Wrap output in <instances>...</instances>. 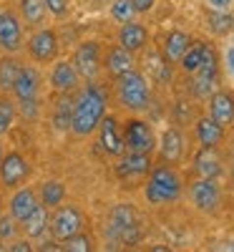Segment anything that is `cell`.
<instances>
[{
  "label": "cell",
  "instance_id": "cell-1",
  "mask_svg": "<svg viewBox=\"0 0 234 252\" xmlns=\"http://www.w3.org/2000/svg\"><path fill=\"white\" fill-rule=\"evenodd\" d=\"M106 111H109V91H106V86L96 78L86 81L73 96V114H71L68 131L76 139H88L91 134H96Z\"/></svg>",
  "mask_w": 234,
  "mask_h": 252
},
{
  "label": "cell",
  "instance_id": "cell-2",
  "mask_svg": "<svg viewBox=\"0 0 234 252\" xmlns=\"http://www.w3.org/2000/svg\"><path fill=\"white\" fill-rule=\"evenodd\" d=\"M184 192V179L174 169L172 164H161L151 166V172L146 177L144 184V197L151 207H164V204H174Z\"/></svg>",
  "mask_w": 234,
  "mask_h": 252
},
{
  "label": "cell",
  "instance_id": "cell-3",
  "mask_svg": "<svg viewBox=\"0 0 234 252\" xmlns=\"http://www.w3.org/2000/svg\"><path fill=\"white\" fill-rule=\"evenodd\" d=\"M116 96L126 111L144 114L151 106V83H148V76L139 68L118 76L116 78Z\"/></svg>",
  "mask_w": 234,
  "mask_h": 252
},
{
  "label": "cell",
  "instance_id": "cell-4",
  "mask_svg": "<svg viewBox=\"0 0 234 252\" xmlns=\"http://www.w3.org/2000/svg\"><path fill=\"white\" fill-rule=\"evenodd\" d=\"M109 232L121 245H136L141 240V222L131 204H116L109 215Z\"/></svg>",
  "mask_w": 234,
  "mask_h": 252
},
{
  "label": "cell",
  "instance_id": "cell-5",
  "mask_svg": "<svg viewBox=\"0 0 234 252\" xmlns=\"http://www.w3.org/2000/svg\"><path fill=\"white\" fill-rule=\"evenodd\" d=\"M83 227H86V217H83L81 209L76 204H60V207H56V212L51 215L48 232L53 235L56 242H66L68 237L83 232Z\"/></svg>",
  "mask_w": 234,
  "mask_h": 252
},
{
  "label": "cell",
  "instance_id": "cell-6",
  "mask_svg": "<svg viewBox=\"0 0 234 252\" xmlns=\"http://www.w3.org/2000/svg\"><path fill=\"white\" fill-rule=\"evenodd\" d=\"M217 89H219V56L214 46H209L202 68L191 73V94H194V98H209Z\"/></svg>",
  "mask_w": 234,
  "mask_h": 252
},
{
  "label": "cell",
  "instance_id": "cell-7",
  "mask_svg": "<svg viewBox=\"0 0 234 252\" xmlns=\"http://www.w3.org/2000/svg\"><path fill=\"white\" fill-rule=\"evenodd\" d=\"M123 141H126V149L129 152H144V154H151L156 149V134L151 129V124L134 116L123 124Z\"/></svg>",
  "mask_w": 234,
  "mask_h": 252
},
{
  "label": "cell",
  "instance_id": "cell-8",
  "mask_svg": "<svg viewBox=\"0 0 234 252\" xmlns=\"http://www.w3.org/2000/svg\"><path fill=\"white\" fill-rule=\"evenodd\" d=\"M73 68L78 71V76L83 81H93L103 66V56H101V43L98 40H83L78 43V48L73 51Z\"/></svg>",
  "mask_w": 234,
  "mask_h": 252
},
{
  "label": "cell",
  "instance_id": "cell-9",
  "mask_svg": "<svg viewBox=\"0 0 234 252\" xmlns=\"http://www.w3.org/2000/svg\"><path fill=\"white\" fill-rule=\"evenodd\" d=\"M189 199L194 204V209H199L204 215H211V212H217L219 204H222V187H219L217 179L199 177L189 187Z\"/></svg>",
  "mask_w": 234,
  "mask_h": 252
},
{
  "label": "cell",
  "instance_id": "cell-10",
  "mask_svg": "<svg viewBox=\"0 0 234 252\" xmlns=\"http://www.w3.org/2000/svg\"><path fill=\"white\" fill-rule=\"evenodd\" d=\"M98 144H101V149H103V154L106 157H121L123 152H126V141H123V126H121V121L114 116V114H109L106 111V116L101 119V124H98Z\"/></svg>",
  "mask_w": 234,
  "mask_h": 252
},
{
  "label": "cell",
  "instance_id": "cell-11",
  "mask_svg": "<svg viewBox=\"0 0 234 252\" xmlns=\"http://www.w3.org/2000/svg\"><path fill=\"white\" fill-rule=\"evenodd\" d=\"M114 172L123 182H139V179L148 177V172H151V154L129 152V149H126L121 157H116Z\"/></svg>",
  "mask_w": 234,
  "mask_h": 252
},
{
  "label": "cell",
  "instance_id": "cell-12",
  "mask_svg": "<svg viewBox=\"0 0 234 252\" xmlns=\"http://www.w3.org/2000/svg\"><path fill=\"white\" fill-rule=\"evenodd\" d=\"M26 48L33 63H51L58 58V35L53 28H35V33L28 38Z\"/></svg>",
  "mask_w": 234,
  "mask_h": 252
},
{
  "label": "cell",
  "instance_id": "cell-13",
  "mask_svg": "<svg viewBox=\"0 0 234 252\" xmlns=\"http://www.w3.org/2000/svg\"><path fill=\"white\" fill-rule=\"evenodd\" d=\"M28 177H30V164L23 154H18V152L3 154V159H0V184L5 189L23 187Z\"/></svg>",
  "mask_w": 234,
  "mask_h": 252
},
{
  "label": "cell",
  "instance_id": "cell-14",
  "mask_svg": "<svg viewBox=\"0 0 234 252\" xmlns=\"http://www.w3.org/2000/svg\"><path fill=\"white\" fill-rule=\"evenodd\" d=\"M26 46L23 40V20H20L13 10L0 13V51L15 56L20 48Z\"/></svg>",
  "mask_w": 234,
  "mask_h": 252
},
{
  "label": "cell",
  "instance_id": "cell-15",
  "mask_svg": "<svg viewBox=\"0 0 234 252\" xmlns=\"http://www.w3.org/2000/svg\"><path fill=\"white\" fill-rule=\"evenodd\" d=\"M40 89H43V73L33 63H23L20 73L13 83V96L15 101H28V98H40Z\"/></svg>",
  "mask_w": 234,
  "mask_h": 252
},
{
  "label": "cell",
  "instance_id": "cell-16",
  "mask_svg": "<svg viewBox=\"0 0 234 252\" xmlns=\"http://www.w3.org/2000/svg\"><path fill=\"white\" fill-rule=\"evenodd\" d=\"M156 146H159V154H161L164 164H179L186 154V136L179 126H169V129H164Z\"/></svg>",
  "mask_w": 234,
  "mask_h": 252
},
{
  "label": "cell",
  "instance_id": "cell-17",
  "mask_svg": "<svg viewBox=\"0 0 234 252\" xmlns=\"http://www.w3.org/2000/svg\"><path fill=\"white\" fill-rule=\"evenodd\" d=\"M81 83V76L78 71L73 68L71 61H56L53 68L48 73V86L56 91V94H73Z\"/></svg>",
  "mask_w": 234,
  "mask_h": 252
},
{
  "label": "cell",
  "instance_id": "cell-18",
  "mask_svg": "<svg viewBox=\"0 0 234 252\" xmlns=\"http://www.w3.org/2000/svg\"><path fill=\"white\" fill-rule=\"evenodd\" d=\"M118 46L131 51L134 56L141 53L148 46V28L144 23H136V20H129L118 28Z\"/></svg>",
  "mask_w": 234,
  "mask_h": 252
},
{
  "label": "cell",
  "instance_id": "cell-19",
  "mask_svg": "<svg viewBox=\"0 0 234 252\" xmlns=\"http://www.w3.org/2000/svg\"><path fill=\"white\" fill-rule=\"evenodd\" d=\"M209 116L214 119L219 126L229 129L234 124V94L229 91H214L209 96Z\"/></svg>",
  "mask_w": 234,
  "mask_h": 252
},
{
  "label": "cell",
  "instance_id": "cell-20",
  "mask_svg": "<svg viewBox=\"0 0 234 252\" xmlns=\"http://www.w3.org/2000/svg\"><path fill=\"white\" fill-rule=\"evenodd\" d=\"M38 204V197H35V192L30 187H18L15 192L10 194V199H8V215L20 224L30 212H33V207Z\"/></svg>",
  "mask_w": 234,
  "mask_h": 252
},
{
  "label": "cell",
  "instance_id": "cell-21",
  "mask_svg": "<svg viewBox=\"0 0 234 252\" xmlns=\"http://www.w3.org/2000/svg\"><path fill=\"white\" fill-rule=\"evenodd\" d=\"M224 126H219L211 116H199L194 121V136L199 141V146L204 149H211V146H219L224 141Z\"/></svg>",
  "mask_w": 234,
  "mask_h": 252
},
{
  "label": "cell",
  "instance_id": "cell-22",
  "mask_svg": "<svg viewBox=\"0 0 234 252\" xmlns=\"http://www.w3.org/2000/svg\"><path fill=\"white\" fill-rule=\"evenodd\" d=\"M194 172L206 179H219L224 174V164H222V157L217 154V146H211V149L202 146L199 154L194 157Z\"/></svg>",
  "mask_w": 234,
  "mask_h": 252
},
{
  "label": "cell",
  "instance_id": "cell-23",
  "mask_svg": "<svg viewBox=\"0 0 234 252\" xmlns=\"http://www.w3.org/2000/svg\"><path fill=\"white\" fill-rule=\"evenodd\" d=\"M103 68L114 78H118V76L136 68V58H134L131 51H126L121 46H114V48H109V53H106V58H103Z\"/></svg>",
  "mask_w": 234,
  "mask_h": 252
},
{
  "label": "cell",
  "instance_id": "cell-24",
  "mask_svg": "<svg viewBox=\"0 0 234 252\" xmlns=\"http://www.w3.org/2000/svg\"><path fill=\"white\" fill-rule=\"evenodd\" d=\"M48 222H51V209L43 204V202H38L33 207V212L20 222L23 224V232L30 237V240H38V237H43L48 232Z\"/></svg>",
  "mask_w": 234,
  "mask_h": 252
},
{
  "label": "cell",
  "instance_id": "cell-25",
  "mask_svg": "<svg viewBox=\"0 0 234 252\" xmlns=\"http://www.w3.org/2000/svg\"><path fill=\"white\" fill-rule=\"evenodd\" d=\"M189 46H191V38H189L184 31H172V33L164 38V51H161V53H164V58L174 66V63L181 61V56L186 53Z\"/></svg>",
  "mask_w": 234,
  "mask_h": 252
},
{
  "label": "cell",
  "instance_id": "cell-26",
  "mask_svg": "<svg viewBox=\"0 0 234 252\" xmlns=\"http://www.w3.org/2000/svg\"><path fill=\"white\" fill-rule=\"evenodd\" d=\"M18 5H20V20H23L26 26L30 28H43L46 23V3L43 0H18Z\"/></svg>",
  "mask_w": 234,
  "mask_h": 252
},
{
  "label": "cell",
  "instance_id": "cell-27",
  "mask_svg": "<svg viewBox=\"0 0 234 252\" xmlns=\"http://www.w3.org/2000/svg\"><path fill=\"white\" fill-rule=\"evenodd\" d=\"M206 51H209V43H191L189 48H186V53L181 56V61L176 63V66L186 73V76H191V73H197L199 68H202V63H204V58H206Z\"/></svg>",
  "mask_w": 234,
  "mask_h": 252
},
{
  "label": "cell",
  "instance_id": "cell-28",
  "mask_svg": "<svg viewBox=\"0 0 234 252\" xmlns=\"http://www.w3.org/2000/svg\"><path fill=\"white\" fill-rule=\"evenodd\" d=\"M71 114H73V96L71 94H60L53 109V131H68L71 126Z\"/></svg>",
  "mask_w": 234,
  "mask_h": 252
},
{
  "label": "cell",
  "instance_id": "cell-29",
  "mask_svg": "<svg viewBox=\"0 0 234 252\" xmlns=\"http://www.w3.org/2000/svg\"><path fill=\"white\" fill-rule=\"evenodd\" d=\"M20 63L15 56H3L0 58V94H10L13 91V83H15V78H18V73H20Z\"/></svg>",
  "mask_w": 234,
  "mask_h": 252
},
{
  "label": "cell",
  "instance_id": "cell-30",
  "mask_svg": "<svg viewBox=\"0 0 234 252\" xmlns=\"http://www.w3.org/2000/svg\"><path fill=\"white\" fill-rule=\"evenodd\" d=\"M40 202H43L48 209H56L66 202V184L60 179H48L40 187Z\"/></svg>",
  "mask_w": 234,
  "mask_h": 252
},
{
  "label": "cell",
  "instance_id": "cell-31",
  "mask_svg": "<svg viewBox=\"0 0 234 252\" xmlns=\"http://www.w3.org/2000/svg\"><path fill=\"white\" fill-rule=\"evenodd\" d=\"M206 26H209L211 35L227 38L234 31V18L229 15V10H209L206 13Z\"/></svg>",
  "mask_w": 234,
  "mask_h": 252
},
{
  "label": "cell",
  "instance_id": "cell-32",
  "mask_svg": "<svg viewBox=\"0 0 234 252\" xmlns=\"http://www.w3.org/2000/svg\"><path fill=\"white\" fill-rule=\"evenodd\" d=\"M146 71L151 73V78L154 81H159V83H164V81H169L172 78V63H169L166 58H164V53H156V51H151L146 56Z\"/></svg>",
  "mask_w": 234,
  "mask_h": 252
},
{
  "label": "cell",
  "instance_id": "cell-33",
  "mask_svg": "<svg viewBox=\"0 0 234 252\" xmlns=\"http://www.w3.org/2000/svg\"><path fill=\"white\" fill-rule=\"evenodd\" d=\"M15 116H18L15 101H13L8 94H0V136H5V134L13 129Z\"/></svg>",
  "mask_w": 234,
  "mask_h": 252
},
{
  "label": "cell",
  "instance_id": "cell-34",
  "mask_svg": "<svg viewBox=\"0 0 234 252\" xmlns=\"http://www.w3.org/2000/svg\"><path fill=\"white\" fill-rule=\"evenodd\" d=\"M109 15H111L114 23H121V26H123V23H129V20H134L139 13H136L134 0H114Z\"/></svg>",
  "mask_w": 234,
  "mask_h": 252
},
{
  "label": "cell",
  "instance_id": "cell-35",
  "mask_svg": "<svg viewBox=\"0 0 234 252\" xmlns=\"http://www.w3.org/2000/svg\"><path fill=\"white\" fill-rule=\"evenodd\" d=\"M66 250H71V252H91L93 250V242H91V237L78 232V235H73V237L66 240Z\"/></svg>",
  "mask_w": 234,
  "mask_h": 252
},
{
  "label": "cell",
  "instance_id": "cell-36",
  "mask_svg": "<svg viewBox=\"0 0 234 252\" xmlns=\"http://www.w3.org/2000/svg\"><path fill=\"white\" fill-rule=\"evenodd\" d=\"M18 103V114L20 116H26L28 121H33V119H38L40 116V106H38V98H28V101H15Z\"/></svg>",
  "mask_w": 234,
  "mask_h": 252
},
{
  "label": "cell",
  "instance_id": "cell-37",
  "mask_svg": "<svg viewBox=\"0 0 234 252\" xmlns=\"http://www.w3.org/2000/svg\"><path fill=\"white\" fill-rule=\"evenodd\" d=\"M18 232V222L10 215H0V242L3 240H13Z\"/></svg>",
  "mask_w": 234,
  "mask_h": 252
},
{
  "label": "cell",
  "instance_id": "cell-38",
  "mask_svg": "<svg viewBox=\"0 0 234 252\" xmlns=\"http://www.w3.org/2000/svg\"><path fill=\"white\" fill-rule=\"evenodd\" d=\"M43 3H46V8L53 18H66L68 15V0H43Z\"/></svg>",
  "mask_w": 234,
  "mask_h": 252
},
{
  "label": "cell",
  "instance_id": "cell-39",
  "mask_svg": "<svg viewBox=\"0 0 234 252\" xmlns=\"http://www.w3.org/2000/svg\"><path fill=\"white\" fill-rule=\"evenodd\" d=\"M224 68H227V76L234 81V43L227 46V51H224Z\"/></svg>",
  "mask_w": 234,
  "mask_h": 252
},
{
  "label": "cell",
  "instance_id": "cell-40",
  "mask_svg": "<svg viewBox=\"0 0 234 252\" xmlns=\"http://www.w3.org/2000/svg\"><path fill=\"white\" fill-rule=\"evenodd\" d=\"M234 0H206L209 10H229Z\"/></svg>",
  "mask_w": 234,
  "mask_h": 252
},
{
  "label": "cell",
  "instance_id": "cell-41",
  "mask_svg": "<svg viewBox=\"0 0 234 252\" xmlns=\"http://www.w3.org/2000/svg\"><path fill=\"white\" fill-rule=\"evenodd\" d=\"M134 5H136V13H148V10H154L156 5V0H134Z\"/></svg>",
  "mask_w": 234,
  "mask_h": 252
},
{
  "label": "cell",
  "instance_id": "cell-42",
  "mask_svg": "<svg viewBox=\"0 0 234 252\" xmlns=\"http://www.w3.org/2000/svg\"><path fill=\"white\" fill-rule=\"evenodd\" d=\"M13 252H33V247L26 242V240H20V242H13V247H10Z\"/></svg>",
  "mask_w": 234,
  "mask_h": 252
},
{
  "label": "cell",
  "instance_id": "cell-43",
  "mask_svg": "<svg viewBox=\"0 0 234 252\" xmlns=\"http://www.w3.org/2000/svg\"><path fill=\"white\" fill-rule=\"evenodd\" d=\"M229 174H232V182H234V159H232V164H229Z\"/></svg>",
  "mask_w": 234,
  "mask_h": 252
},
{
  "label": "cell",
  "instance_id": "cell-44",
  "mask_svg": "<svg viewBox=\"0 0 234 252\" xmlns=\"http://www.w3.org/2000/svg\"><path fill=\"white\" fill-rule=\"evenodd\" d=\"M0 139H3V136H0ZM0 159H3V141H0Z\"/></svg>",
  "mask_w": 234,
  "mask_h": 252
},
{
  "label": "cell",
  "instance_id": "cell-45",
  "mask_svg": "<svg viewBox=\"0 0 234 252\" xmlns=\"http://www.w3.org/2000/svg\"><path fill=\"white\" fill-rule=\"evenodd\" d=\"M0 215H3V202H0Z\"/></svg>",
  "mask_w": 234,
  "mask_h": 252
},
{
  "label": "cell",
  "instance_id": "cell-46",
  "mask_svg": "<svg viewBox=\"0 0 234 252\" xmlns=\"http://www.w3.org/2000/svg\"><path fill=\"white\" fill-rule=\"evenodd\" d=\"M0 13H3V10H0Z\"/></svg>",
  "mask_w": 234,
  "mask_h": 252
},
{
  "label": "cell",
  "instance_id": "cell-47",
  "mask_svg": "<svg viewBox=\"0 0 234 252\" xmlns=\"http://www.w3.org/2000/svg\"><path fill=\"white\" fill-rule=\"evenodd\" d=\"M101 3H103V0H101Z\"/></svg>",
  "mask_w": 234,
  "mask_h": 252
},
{
  "label": "cell",
  "instance_id": "cell-48",
  "mask_svg": "<svg viewBox=\"0 0 234 252\" xmlns=\"http://www.w3.org/2000/svg\"><path fill=\"white\" fill-rule=\"evenodd\" d=\"M232 18H234V15H232Z\"/></svg>",
  "mask_w": 234,
  "mask_h": 252
}]
</instances>
